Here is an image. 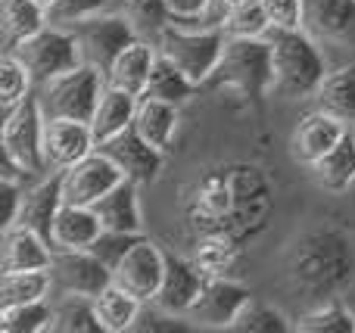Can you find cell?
I'll use <instances>...</instances> for the list:
<instances>
[{
    "instance_id": "6da1fadb",
    "label": "cell",
    "mask_w": 355,
    "mask_h": 333,
    "mask_svg": "<svg viewBox=\"0 0 355 333\" xmlns=\"http://www.w3.org/2000/svg\"><path fill=\"white\" fill-rule=\"evenodd\" d=\"M275 187L252 162H221L187 187L184 215L193 234H225L240 246L268 228Z\"/></svg>"
},
{
    "instance_id": "7a4b0ae2",
    "label": "cell",
    "mask_w": 355,
    "mask_h": 333,
    "mask_svg": "<svg viewBox=\"0 0 355 333\" xmlns=\"http://www.w3.org/2000/svg\"><path fill=\"white\" fill-rule=\"evenodd\" d=\"M287 287L306 303L340 299L355 280V243L340 228H309L287 246L284 255Z\"/></svg>"
},
{
    "instance_id": "3957f363",
    "label": "cell",
    "mask_w": 355,
    "mask_h": 333,
    "mask_svg": "<svg viewBox=\"0 0 355 333\" xmlns=\"http://www.w3.org/2000/svg\"><path fill=\"white\" fill-rule=\"evenodd\" d=\"M271 44V97H315L327 75V60L306 28H268Z\"/></svg>"
},
{
    "instance_id": "277c9868",
    "label": "cell",
    "mask_w": 355,
    "mask_h": 333,
    "mask_svg": "<svg viewBox=\"0 0 355 333\" xmlns=\"http://www.w3.org/2000/svg\"><path fill=\"white\" fill-rule=\"evenodd\" d=\"M206 87H234L262 116L271 97V44L268 37H227L225 53Z\"/></svg>"
},
{
    "instance_id": "5b68a950",
    "label": "cell",
    "mask_w": 355,
    "mask_h": 333,
    "mask_svg": "<svg viewBox=\"0 0 355 333\" xmlns=\"http://www.w3.org/2000/svg\"><path fill=\"white\" fill-rule=\"evenodd\" d=\"M227 44V31L221 25H166L156 35V47L162 56L175 62L178 69L190 75L200 87L212 78L215 66H218L221 53Z\"/></svg>"
},
{
    "instance_id": "8992f818",
    "label": "cell",
    "mask_w": 355,
    "mask_h": 333,
    "mask_svg": "<svg viewBox=\"0 0 355 333\" xmlns=\"http://www.w3.org/2000/svg\"><path fill=\"white\" fill-rule=\"evenodd\" d=\"M106 91V75L94 66H78L66 75H56L41 84V109L47 118H75L91 122Z\"/></svg>"
},
{
    "instance_id": "52a82bcc",
    "label": "cell",
    "mask_w": 355,
    "mask_h": 333,
    "mask_svg": "<svg viewBox=\"0 0 355 333\" xmlns=\"http://www.w3.org/2000/svg\"><path fill=\"white\" fill-rule=\"evenodd\" d=\"M10 50L28 66L31 78L41 81V84H47L56 75H66L72 69L85 66L78 35H75V28H62V25H47L37 35L12 44Z\"/></svg>"
},
{
    "instance_id": "ba28073f",
    "label": "cell",
    "mask_w": 355,
    "mask_h": 333,
    "mask_svg": "<svg viewBox=\"0 0 355 333\" xmlns=\"http://www.w3.org/2000/svg\"><path fill=\"white\" fill-rule=\"evenodd\" d=\"M0 147L3 156L12 159L19 168H25L28 174L41 178L47 168L44 159V109L41 100L28 97L16 112H10L6 118H0Z\"/></svg>"
},
{
    "instance_id": "9c48e42d",
    "label": "cell",
    "mask_w": 355,
    "mask_h": 333,
    "mask_svg": "<svg viewBox=\"0 0 355 333\" xmlns=\"http://www.w3.org/2000/svg\"><path fill=\"white\" fill-rule=\"evenodd\" d=\"M75 35H78L85 62L106 75L112 69V62L119 60V53L141 37V31L135 28V22H131L125 12L122 16H116V12H100V16L75 25Z\"/></svg>"
},
{
    "instance_id": "30bf717a",
    "label": "cell",
    "mask_w": 355,
    "mask_h": 333,
    "mask_svg": "<svg viewBox=\"0 0 355 333\" xmlns=\"http://www.w3.org/2000/svg\"><path fill=\"white\" fill-rule=\"evenodd\" d=\"M125 174L103 150L87 153L81 162L62 172V203L69 206H97L116 184H122Z\"/></svg>"
},
{
    "instance_id": "8fae6325",
    "label": "cell",
    "mask_w": 355,
    "mask_h": 333,
    "mask_svg": "<svg viewBox=\"0 0 355 333\" xmlns=\"http://www.w3.org/2000/svg\"><path fill=\"white\" fill-rule=\"evenodd\" d=\"M50 274H53V290L91 299H97L112 284V268L103 265L91 249H53Z\"/></svg>"
},
{
    "instance_id": "7c38bea8",
    "label": "cell",
    "mask_w": 355,
    "mask_h": 333,
    "mask_svg": "<svg viewBox=\"0 0 355 333\" xmlns=\"http://www.w3.org/2000/svg\"><path fill=\"white\" fill-rule=\"evenodd\" d=\"M252 299V293L243 284L231 278H209L202 293L196 296V303L190 305L187 318L196 327H209V330H231L234 318L240 315L246 303Z\"/></svg>"
},
{
    "instance_id": "4fadbf2b",
    "label": "cell",
    "mask_w": 355,
    "mask_h": 333,
    "mask_svg": "<svg viewBox=\"0 0 355 333\" xmlns=\"http://www.w3.org/2000/svg\"><path fill=\"white\" fill-rule=\"evenodd\" d=\"M166 255L150 237H144L141 243L128 249L122 262L112 268V284L125 287L128 293H135L144 303H153L156 293L162 287V274H166Z\"/></svg>"
},
{
    "instance_id": "5bb4252c",
    "label": "cell",
    "mask_w": 355,
    "mask_h": 333,
    "mask_svg": "<svg viewBox=\"0 0 355 333\" xmlns=\"http://www.w3.org/2000/svg\"><path fill=\"white\" fill-rule=\"evenodd\" d=\"M94 150H97V137L91 122L44 116V159L50 172H66Z\"/></svg>"
},
{
    "instance_id": "9a60e30c",
    "label": "cell",
    "mask_w": 355,
    "mask_h": 333,
    "mask_svg": "<svg viewBox=\"0 0 355 333\" xmlns=\"http://www.w3.org/2000/svg\"><path fill=\"white\" fill-rule=\"evenodd\" d=\"M349 131V125L334 118L331 112L315 109L309 116L300 118V125L290 134V159L300 162V165L312 168L318 159H324L340 141Z\"/></svg>"
},
{
    "instance_id": "2e32d148",
    "label": "cell",
    "mask_w": 355,
    "mask_h": 333,
    "mask_svg": "<svg viewBox=\"0 0 355 333\" xmlns=\"http://www.w3.org/2000/svg\"><path fill=\"white\" fill-rule=\"evenodd\" d=\"M100 150H103V153L122 168L125 178L135 181V184H150V181H156L162 172V159H166V153L156 150L150 141H144L135 125L125 128L122 134H116L112 141L100 143Z\"/></svg>"
},
{
    "instance_id": "e0dca14e",
    "label": "cell",
    "mask_w": 355,
    "mask_h": 333,
    "mask_svg": "<svg viewBox=\"0 0 355 333\" xmlns=\"http://www.w3.org/2000/svg\"><path fill=\"white\" fill-rule=\"evenodd\" d=\"M206 274L196 268L193 259H184V255H166V274H162V287L156 293L153 305L172 312V315H184L187 318L190 305L196 303V296L206 287Z\"/></svg>"
},
{
    "instance_id": "ac0fdd59",
    "label": "cell",
    "mask_w": 355,
    "mask_h": 333,
    "mask_svg": "<svg viewBox=\"0 0 355 333\" xmlns=\"http://www.w3.org/2000/svg\"><path fill=\"white\" fill-rule=\"evenodd\" d=\"M302 28L318 41L355 47V0H306Z\"/></svg>"
},
{
    "instance_id": "d6986e66",
    "label": "cell",
    "mask_w": 355,
    "mask_h": 333,
    "mask_svg": "<svg viewBox=\"0 0 355 333\" xmlns=\"http://www.w3.org/2000/svg\"><path fill=\"white\" fill-rule=\"evenodd\" d=\"M62 209V172H53L50 178H41L25 190V203L19 212V228H28L41 234L44 240L53 237V222Z\"/></svg>"
},
{
    "instance_id": "ffe728a7",
    "label": "cell",
    "mask_w": 355,
    "mask_h": 333,
    "mask_svg": "<svg viewBox=\"0 0 355 333\" xmlns=\"http://www.w3.org/2000/svg\"><path fill=\"white\" fill-rule=\"evenodd\" d=\"M53 262V243L28 228H6L0 240V274L6 271H35L50 268Z\"/></svg>"
},
{
    "instance_id": "44dd1931",
    "label": "cell",
    "mask_w": 355,
    "mask_h": 333,
    "mask_svg": "<svg viewBox=\"0 0 355 333\" xmlns=\"http://www.w3.org/2000/svg\"><path fill=\"white\" fill-rule=\"evenodd\" d=\"M156 60H159V47L144 41V37H137V41L128 44V47L119 53V60L112 62V69L106 72V84L119 87V91H128V93H135V97H144Z\"/></svg>"
},
{
    "instance_id": "7402d4cb",
    "label": "cell",
    "mask_w": 355,
    "mask_h": 333,
    "mask_svg": "<svg viewBox=\"0 0 355 333\" xmlns=\"http://www.w3.org/2000/svg\"><path fill=\"white\" fill-rule=\"evenodd\" d=\"M103 234V222L94 212V206H69L62 203L60 215L53 222V249H91L94 240Z\"/></svg>"
},
{
    "instance_id": "603a6c76",
    "label": "cell",
    "mask_w": 355,
    "mask_h": 333,
    "mask_svg": "<svg viewBox=\"0 0 355 333\" xmlns=\"http://www.w3.org/2000/svg\"><path fill=\"white\" fill-rule=\"evenodd\" d=\"M94 212L100 215L103 228L144 234V212H141V197H137L135 181L125 178L122 184H116L97 206H94Z\"/></svg>"
},
{
    "instance_id": "cb8c5ba5",
    "label": "cell",
    "mask_w": 355,
    "mask_h": 333,
    "mask_svg": "<svg viewBox=\"0 0 355 333\" xmlns=\"http://www.w3.org/2000/svg\"><path fill=\"white\" fill-rule=\"evenodd\" d=\"M137 100L135 93L128 91H119V87L106 84L103 97H100V106L91 118V128H94V137H97V147L106 141H112L116 134H122L125 128L135 125V116H137Z\"/></svg>"
},
{
    "instance_id": "d4e9b609",
    "label": "cell",
    "mask_w": 355,
    "mask_h": 333,
    "mask_svg": "<svg viewBox=\"0 0 355 333\" xmlns=\"http://www.w3.org/2000/svg\"><path fill=\"white\" fill-rule=\"evenodd\" d=\"M178 106L166 103V100H156V97H141L137 100V116H135V128L141 131L144 141H150L156 150L168 153L175 143L178 134Z\"/></svg>"
},
{
    "instance_id": "484cf974",
    "label": "cell",
    "mask_w": 355,
    "mask_h": 333,
    "mask_svg": "<svg viewBox=\"0 0 355 333\" xmlns=\"http://www.w3.org/2000/svg\"><path fill=\"white\" fill-rule=\"evenodd\" d=\"M315 184L327 193H346L355 184V131H346L343 141L312 165Z\"/></svg>"
},
{
    "instance_id": "4316f807",
    "label": "cell",
    "mask_w": 355,
    "mask_h": 333,
    "mask_svg": "<svg viewBox=\"0 0 355 333\" xmlns=\"http://www.w3.org/2000/svg\"><path fill=\"white\" fill-rule=\"evenodd\" d=\"M315 103L340 122L355 125V62L324 75L321 87L315 91Z\"/></svg>"
},
{
    "instance_id": "83f0119b",
    "label": "cell",
    "mask_w": 355,
    "mask_h": 333,
    "mask_svg": "<svg viewBox=\"0 0 355 333\" xmlns=\"http://www.w3.org/2000/svg\"><path fill=\"white\" fill-rule=\"evenodd\" d=\"M94 305H97V318L103 324V333H125V330H135L144 309V299H137L125 287L110 284L94 299Z\"/></svg>"
},
{
    "instance_id": "f1b7e54d",
    "label": "cell",
    "mask_w": 355,
    "mask_h": 333,
    "mask_svg": "<svg viewBox=\"0 0 355 333\" xmlns=\"http://www.w3.org/2000/svg\"><path fill=\"white\" fill-rule=\"evenodd\" d=\"M56 333H103V324L97 318V305L91 296L78 293H62L60 303H53V318L50 327Z\"/></svg>"
},
{
    "instance_id": "f546056e",
    "label": "cell",
    "mask_w": 355,
    "mask_h": 333,
    "mask_svg": "<svg viewBox=\"0 0 355 333\" xmlns=\"http://www.w3.org/2000/svg\"><path fill=\"white\" fill-rule=\"evenodd\" d=\"M50 290H53V274H50V268L6 271V274H0V309H3V305L41 303V299H50Z\"/></svg>"
},
{
    "instance_id": "4dcf8cb0",
    "label": "cell",
    "mask_w": 355,
    "mask_h": 333,
    "mask_svg": "<svg viewBox=\"0 0 355 333\" xmlns=\"http://www.w3.org/2000/svg\"><path fill=\"white\" fill-rule=\"evenodd\" d=\"M200 91L193 78H190L184 69H178L168 56L159 53L153 66V75H150V84H147V93L144 97H156V100H166V103H175V106H184L187 100H193V93Z\"/></svg>"
},
{
    "instance_id": "1f68e13d",
    "label": "cell",
    "mask_w": 355,
    "mask_h": 333,
    "mask_svg": "<svg viewBox=\"0 0 355 333\" xmlns=\"http://www.w3.org/2000/svg\"><path fill=\"white\" fill-rule=\"evenodd\" d=\"M240 249L243 246L225 234H196L193 255H190V259L196 262V268H200L206 278H227V271L234 268Z\"/></svg>"
},
{
    "instance_id": "d6a6232c",
    "label": "cell",
    "mask_w": 355,
    "mask_h": 333,
    "mask_svg": "<svg viewBox=\"0 0 355 333\" xmlns=\"http://www.w3.org/2000/svg\"><path fill=\"white\" fill-rule=\"evenodd\" d=\"M0 10H3V31L10 47L50 25V12L41 0H0Z\"/></svg>"
},
{
    "instance_id": "836d02e7",
    "label": "cell",
    "mask_w": 355,
    "mask_h": 333,
    "mask_svg": "<svg viewBox=\"0 0 355 333\" xmlns=\"http://www.w3.org/2000/svg\"><path fill=\"white\" fill-rule=\"evenodd\" d=\"M31 72L12 50H6L0 56V118H6L10 112H16L19 106L28 100L31 91Z\"/></svg>"
},
{
    "instance_id": "e575fe53",
    "label": "cell",
    "mask_w": 355,
    "mask_h": 333,
    "mask_svg": "<svg viewBox=\"0 0 355 333\" xmlns=\"http://www.w3.org/2000/svg\"><path fill=\"white\" fill-rule=\"evenodd\" d=\"M293 330L302 333H355V312L343 305V299H327L318 303L312 312L293 324Z\"/></svg>"
},
{
    "instance_id": "d590c367",
    "label": "cell",
    "mask_w": 355,
    "mask_h": 333,
    "mask_svg": "<svg viewBox=\"0 0 355 333\" xmlns=\"http://www.w3.org/2000/svg\"><path fill=\"white\" fill-rule=\"evenodd\" d=\"M234 333H287L293 330V324L287 321L281 309L268 303H259V299H250V303L240 309V315L234 318L231 324Z\"/></svg>"
},
{
    "instance_id": "8d00e7d4",
    "label": "cell",
    "mask_w": 355,
    "mask_h": 333,
    "mask_svg": "<svg viewBox=\"0 0 355 333\" xmlns=\"http://www.w3.org/2000/svg\"><path fill=\"white\" fill-rule=\"evenodd\" d=\"M50 318H53L50 299L22 303V305H3V309H0V330L3 333H41L50 327Z\"/></svg>"
},
{
    "instance_id": "74e56055",
    "label": "cell",
    "mask_w": 355,
    "mask_h": 333,
    "mask_svg": "<svg viewBox=\"0 0 355 333\" xmlns=\"http://www.w3.org/2000/svg\"><path fill=\"white\" fill-rule=\"evenodd\" d=\"M221 28L227 31V37H265V31L271 28V19L262 0H246L227 12Z\"/></svg>"
},
{
    "instance_id": "f35d334b",
    "label": "cell",
    "mask_w": 355,
    "mask_h": 333,
    "mask_svg": "<svg viewBox=\"0 0 355 333\" xmlns=\"http://www.w3.org/2000/svg\"><path fill=\"white\" fill-rule=\"evenodd\" d=\"M122 10L125 16L135 22V28L141 31H150V35H159L172 19H168V10H166V0H122Z\"/></svg>"
},
{
    "instance_id": "ab89813d",
    "label": "cell",
    "mask_w": 355,
    "mask_h": 333,
    "mask_svg": "<svg viewBox=\"0 0 355 333\" xmlns=\"http://www.w3.org/2000/svg\"><path fill=\"white\" fill-rule=\"evenodd\" d=\"M110 6V0H56L50 6V25H62V28H75V25L87 22V19L100 16Z\"/></svg>"
},
{
    "instance_id": "60d3db41",
    "label": "cell",
    "mask_w": 355,
    "mask_h": 333,
    "mask_svg": "<svg viewBox=\"0 0 355 333\" xmlns=\"http://www.w3.org/2000/svg\"><path fill=\"white\" fill-rule=\"evenodd\" d=\"M141 240H144V234H131V231H110V228H103V234L94 240L91 253L97 255L103 265L116 268L119 262L128 255V249L135 246V243H141Z\"/></svg>"
},
{
    "instance_id": "b9f144b4",
    "label": "cell",
    "mask_w": 355,
    "mask_h": 333,
    "mask_svg": "<svg viewBox=\"0 0 355 333\" xmlns=\"http://www.w3.org/2000/svg\"><path fill=\"white\" fill-rule=\"evenodd\" d=\"M147 305V303H144ZM153 305V303H150ZM190 318L184 315H172V312L159 309V305H153V309H141V318H137L135 330L137 333H181V330H190Z\"/></svg>"
},
{
    "instance_id": "7bdbcfd3",
    "label": "cell",
    "mask_w": 355,
    "mask_h": 333,
    "mask_svg": "<svg viewBox=\"0 0 355 333\" xmlns=\"http://www.w3.org/2000/svg\"><path fill=\"white\" fill-rule=\"evenodd\" d=\"M271 19V28H302L306 22V0H262Z\"/></svg>"
},
{
    "instance_id": "ee69618b",
    "label": "cell",
    "mask_w": 355,
    "mask_h": 333,
    "mask_svg": "<svg viewBox=\"0 0 355 333\" xmlns=\"http://www.w3.org/2000/svg\"><path fill=\"white\" fill-rule=\"evenodd\" d=\"M168 19L178 25H209V10H212V0H166Z\"/></svg>"
},
{
    "instance_id": "f6af8a7d",
    "label": "cell",
    "mask_w": 355,
    "mask_h": 333,
    "mask_svg": "<svg viewBox=\"0 0 355 333\" xmlns=\"http://www.w3.org/2000/svg\"><path fill=\"white\" fill-rule=\"evenodd\" d=\"M25 190H28L25 181L0 178V193H3V231L19 224V212H22V203H25Z\"/></svg>"
},
{
    "instance_id": "bcb514c9",
    "label": "cell",
    "mask_w": 355,
    "mask_h": 333,
    "mask_svg": "<svg viewBox=\"0 0 355 333\" xmlns=\"http://www.w3.org/2000/svg\"><path fill=\"white\" fill-rule=\"evenodd\" d=\"M246 3V0H212V10H209V25H221L225 16L234 10V6Z\"/></svg>"
},
{
    "instance_id": "7dc6e473",
    "label": "cell",
    "mask_w": 355,
    "mask_h": 333,
    "mask_svg": "<svg viewBox=\"0 0 355 333\" xmlns=\"http://www.w3.org/2000/svg\"><path fill=\"white\" fill-rule=\"evenodd\" d=\"M41 3H44V6H47V10H50V6H53V3H56V0H41Z\"/></svg>"
}]
</instances>
